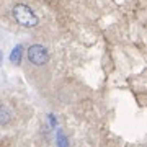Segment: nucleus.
I'll return each instance as SVG.
<instances>
[{"instance_id": "obj_5", "label": "nucleus", "mask_w": 147, "mask_h": 147, "mask_svg": "<svg viewBox=\"0 0 147 147\" xmlns=\"http://www.w3.org/2000/svg\"><path fill=\"white\" fill-rule=\"evenodd\" d=\"M59 147H67L65 146V137H64V134L62 132H59Z\"/></svg>"}, {"instance_id": "obj_2", "label": "nucleus", "mask_w": 147, "mask_h": 147, "mask_svg": "<svg viewBox=\"0 0 147 147\" xmlns=\"http://www.w3.org/2000/svg\"><path fill=\"white\" fill-rule=\"evenodd\" d=\"M26 56H28V61L33 65H38V67L47 64V61H49V51L44 46H41V44H33V46H30Z\"/></svg>"}, {"instance_id": "obj_1", "label": "nucleus", "mask_w": 147, "mask_h": 147, "mask_svg": "<svg viewBox=\"0 0 147 147\" xmlns=\"http://www.w3.org/2000/svg\"><path fill=\"white\" fill-rule=\"evenodd\" d=\"M11 15H13V18H15V21L18 25H21L25 28H34L39 23V18L33 11V8H30L25 3H16L11 8Z\"/></svg>"}, {"instance_id": "obj_4", "label": "nucleus", "mask_w": 147, "mask_h": 147, "mask_svg": "<svg viewBox=\"0 0 147 147\" xmlns=\"http://www.w3.org/2000/svg\"><path fill=\"white\" fill-rule=\"evenodd\" d=\"M21 44H18L16 47H13V51H11V56H10V61L13 64H20V57H21Z\"/></svg>"}, {"instance_id": "obj_3", "label": "nucleus", "mask_w": 147, "mask_h": 147, "mask_svg": "<svg viewBox=\"0 0 147 147\" xmlns=\"http://www.w3.org/2000/svg\"><path fill=\"white\" fill-rule=\"evenodd\" d=\"M10 118H11V115H10V111H8V108H5V106L0 105V126L8 124Z\"/></svg>"}]
</instances>
